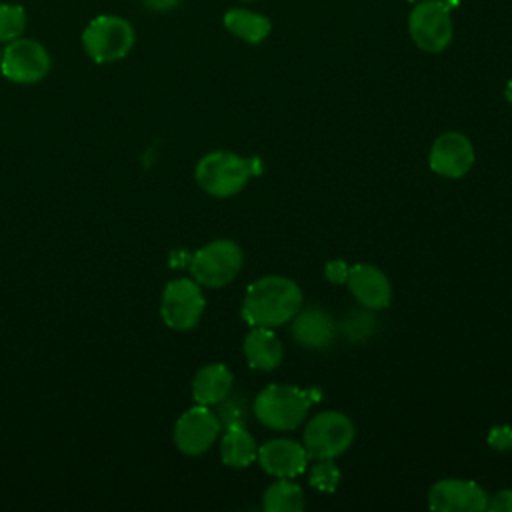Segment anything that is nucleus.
<instances>
[{"label": "nucleus", "mask_w": 512, "mask_h": 512, "mask_svg": "<svg viewBox=\"0 0 512 512\" xmlns=\"http://www.w3.org/2000/svg\"><path fill=\"white\" fill-rule=\"evenodd\" d=\"M302 306L298 284L286 276H262L254 280L242 302V318L250 326L274 328L286 324Z\"/></svg>", "instance_id": "f257e3e1"}, {"label": "nucleus", "mask_w": 512, "mask_h": 512, "mask_svg": "<svg viewBox=\"0 0 512 512\" xmlns=\"http://www.w3.org/2000/svg\"><path fill=\"white\" fill-rule=\"evenodd\" d=\"M254 172H258L256 158L246 160L234 152L216 150L200 158L196 166V182L206 194L228 198L238 194Z\"/></svg>", "instance_id": "f03ea898"}, {"label": "nucleus", "mask_w": 512, "mask_h": 512, "mask_svg": "<svg viewBox=\"0 0 512 512\" xmlns=\"http://www.w3.org/2000/svg\"><path fill=\"white\" fill-rule=\"evenodd\" d=\"M136 42L134 26L116 14L92 18L82 32V48L96 64H110L126 58Z\"/></svg>", "instance_id": "7ed1b4c3"}, {"label": "nucleus", "mask_w": 512, "mask_h": 512, "mask_svg": "<svg viewBox=\"0 0 512 512\" xmlns=\"http://www.w3.org/2000/svg\"><path fill=\"white\" fill-rule=\"evenodd\" d=\"M310 392L290 384H270L254 400V416L268 428L294 430L308 414Z\"/></svg>", "instance_id": "20e7f679"}, {"label": "nucleus", "mask_w": 512, "mask_h": 512, "mask_svg": "<svg viewBox=\"0 0 512 512\" xmlns=\"http://www.w3.org/2000/svg\"><path fill=\"white\" fill-rule=\"evenodd\" d=\"M242 262V248L232 240L220 238L204 244L194 252L190 260V272L200 286L222 288L238 276Z\"/></svg>", "instance_id": "39448f33"}, {"label": "nucleus", "mask_w": 512, "mask_h": 512, "mask_svg": "<svg viewBox=\"0 0 512 512\" xmlns=\"http://www.w3.org/2000/svg\"><path fill=\"white\" fill-rule=\"evenodd\" d=\"M408 32L424 52H442L454 36L450 6L446 0H422L408 16Z\"/></svg>", "instance_id": "423d86ee"}, {"label": "nucleus", "mask_w": 512, "mask_h": 512, "mask_svg": "<svg viewBox=\"0 0 512 512\" xmlns=\"http://www.w3.org/2000/svg\"><path fill=\"white\" fill-rule=\"evenodd\" d=\"M354 440V424L342 412H320L304 430V448L308 458H336L350 448Z\"/></svg>", "instance_id": "0eeeda50"}, {"label": "nucleus", "mask_w": 512, "mask_h": 512, "mask_svg": "<svg viewBox=\"0 0 512 512\" xmlns=\"http://www.w3.org/2000/svg\"><path fill=\"white\" fill-rule=\"evenodd\" d=\"M52 68L48 48L32 38H16L6 44L0 58V74L14 84H36Z\"/></svg>", "instance_id": "6e6552de"}, {"label": "nucleus", "mask_w": 512, "mask_h": 512, "mask_svg": "<svg viewBox=\"0 0 512 512\" xmlns=\"http://www.w3.org/2000/svg\"><path fill=\"white\" fill-rule=\"evenodd\" d=\"M204 294L194 278H176L164 286L160 314L168 328L190 330L198 324L204 312Z\"/></svg>", "instance_id": "1a4fd4ad"}, {"label": "nucleus", "mask_w": 512, "mask_h": 512, "mask_svg": "<svg viewBox=\"0 0 512 512\" xmlns=\"http://www.w3.org/2000/svg\"><path fill=\"white\" fill-rule=\"evenodd\" d=\"M220 420L210 406L196 404L188 408L174 426V444L186 456L204 454L220 434Z\"/></svg>", "instance_id": "9d476101"}, {"label": "nucleus", "mask_w": 512, "mask_h": 512, "mask_svg": "<svg viewBox=\"0 0 512 512\" xmlns=\"http://www.w3.org/2000/svg\"><path fill=\"white\" fill-rule=\"evenodd\" d=\"M428 504L436 512H482L488 508V494L472 480H438L428 492Z\"/></svg>", "instance_id": "9b49d317"}, {"label": "nucleus", "mask_w": 512, "mask_h": 512, "mask_svg": "<svg viewBox=\"0 0 512 512\" xmlns=\"http://www.w3.org/2000/svg\"><path fill=\"white\" fill-rule=\"evenodd\" d=\"M430 168L444 178H460L474 164V148L460 132H446L438 136L428 156Z\"/></svg>", "instance_id": "f8f14e48"}, {"label": "nucleus", "mask_w": 512, "mask_h": 512, "mask_svg": "<svg viewBox=\"0 0 512 512\" xmlns=\"http://www.w3.org/2000/svg\"><path fill=\"white\" fill-rule=\"evenodd\" d=\"M260 466L276 478H294L308 466V452L302 444L288 438H274L258 448Z\"/></svg>", "instance_id": "ddd939ff"}, {"label": "nucleus", "mask_w": 512, "mask_h": 512, "mask_svg": "<svg viewBox=\"0 0 512 512\" xmlns=\"http://www.w3.org/2000/svg\"><path fill=\"white\" fill-rule=\"evenodd\" d=\"M346 284L354 298L370 310H382L392 300V286L386 274L372 264H354L348 268Z\"/></svg>", "instance_id": "4468645a"}, {"label": "nucleus", "mask_w": 512, "mask_h": 512, "mask_svg": "<svg viewBox=\"0 0 512 512\" xmlns=\"http://www.w3.org/2000/svg\"><path fill=\"white\" fill-rule=\"evenodd\" d=\"M292 336L306 348H326L336 338V322L324 308L310 306L292 318Z\"/></svg>", "instance_id": "2eb2a0df"}, {"label": "nucleus", "mask_w": 512, "mask_h": 512, "mask_svg": "<svg viewBox=\"0 0 512 512\" xmlns=\"http://www.w3.org/2000/svg\"><path fill=\"white\" fill-rule=\"evenodd\" d=\"M234 376L224 364H206L192 380V398L196 404L214 406L230 396Z\"/></svg>", "instance_id": "dca6fc26"}, {"label": "nucleus", "mask_w": 512, "mask_h": 512, "mask_svg": "<svg viewBox=\"0 0 512 512\" xmlns=\"http://www.w3.org/2000/svg\"><path fill=\"white\" fill-rule=\"evenodd\" d=\"M244 356L254 370H274L282 362V342L266 326H254L244 338Z\"/></svg>", "instance_id": "f3484780"}, {"label": "nucleus", "mask_w": 512, "mask_h": 512, "mask_svg": "<svg viewBox=\"0 0 512 512\" xmlns=\"http://www.w3.org/2000/svg\"><path fill=\"white\" fill-rule=\"evenodd\" d=\"M220 458L232 468H246L258 458V446L242 424L226 428L220 442Z\"/></svg>", "instance_id": "a211bd4d"}, {"label": "nucleus", "mask_w": 512, "mask_h": 512, "mask_svg": "<svg viewBox=\"0 0 512 512\" xmlns=\"http://www.w3.org/2000/svg\"><path fill=\"white\" fill-rule=\"evenodd\" d=\"M224 28L234 34L236 38L248 42V44H260L272 30L270 20L264 14L244 10V8H232L222 18Z\"/></svg>", "instance_id": "6ab92c4d"}, {"label": "nucleus", "mask_w": 512, "mask_h": 512, "mask_svg": "<svg viewBox=\"0 0 512 512\" xmlns=\"http://www.w3.org/2000/svg\"><path fill=\"white\" fill-rule=\"evenodd\" d=\"M262 506L268 512H300L304 508V492L296 482L278 478L266 488Z\"/></svg>", "instance_id": "aec40b11"}, {"label": "nucleus", "mask_w": 512, "mask_h": 512, "mask_svg": "<svg viewBox=\"0 0 512 512\" xmlns=\"http://www.w3.org/2000/svg\"><path fill=\"white\" fill-rule=\"evenodd\" d=\"M26 10L20 4H0V44L20 38L26 30Z\"/></svg>", "instance_id": "412c9836"}, {"label": "nucleus", "mask_w": 512, "mask_h": 512, "mask_svg": "<svg viewBox=\"0 0 512 512\" xmlns=\"http://www.w3.org/2000/svg\"><path fill=\"white\" fill-rule=\"evenodd\" d=\"M340 480V470L332 462V458L318 460L310 470V484L322 492H334Z\"/></svg>", "instance_id": "4be33fe9"}, {"label": "nucleus", "mask_w": 512, "mask_h": 512, "mask_svg": "<svg viewBox=\"0 0 512 512\" xmlns=\"http://www.w3.org/2000/svg\"><path fill=\"white\" fill-rule=\"evenodd\" d=\"M488 444L498 452L510 450L512 448V428L510 426H494L488 432Z\"/></svg>", "instance_id": "5701e85b"}, {"label": "nucleus", "mask_w": 512, "mask_h": 512, "mask_svg": "<svg viewBox=\"0 0 512 512\" xmlns=\"http://www.w3.org/2000/svg\"><path fill=\"white\" fill-rule=\"evenodd\" d=\"M348 268L350 266L344 260H332L326 264V278L334 284H342V282H346Z\"/></svg>", "instance_id": "b1692460"}, {"label": "nucleus", "mask_w": 512, "mask_h": 512, "mask_svg": "<svg viewBox=\"0 0 512 512\" xmlns=\"http://www.w3.org/2000/svg\"><path fill=\"white\" fill-rule=\"evenodd\" d=\"M488 510L494 512H512V490H500L488 500Z\"/></svg>", "instance_id": "393cba45"}, {"label": "nucleus", "mask_w": 512, "mask_h": 512, "mask_svg": "<svg viewBox=\"0 0 512 512\" xmlns=\"http://www.w3.org/2000/svg\"><path fill=\"white\" fill-rule=\"evenodd\" d=\"M152 12H170L180 6L182 0H140Z\"/></svg>", "instance_id": "a878e982"}, {"label": "nucleus", "mask_w": 512, "mask_h": 512, "mask_svg": "<svg viewBox=\"0 0 512 512\" xmlns=\"http://www.w3.org/2000/svg\"><path fill=\"white\" fill-rule=\"evenodd\" d=\"M504 96H506V100L512 104V78L508 80V84H506V90H504Z\"/></svg>", "instance_id": "bb28decb"}, {"label": "nucleus", "mask_w": 512, "mask_h": 512, "mask_svg": "<svg viewBox=\"0 0 512 512\" xmlns=\"http://www.w3.org/2000/svg\"><path fill=\"white\" fill-rule=\"evenodd\" d=\"M408 2H422V0H408Z\"/></svg>", "instance_id": "cd10ccee"}, {"label": "nucleus", "mask_w": 512, "mask_h": 512, "mask_svg": "<svg viewBox=\"0 0 512 512\" xmlns=\"http://www.w3.org/2000/svg\"><path fill=\"white\" fill-rule=\"evenodd\" d=\"M0 58H2V50H0Z\"/></svg>", "instance_id": "c85d7f7f"}, {"label": "nucleus", "mask_w": 512, "mask_h": 512, "mask_svg": "<svg viewBox=\"0 0 512 512\" xmlns=\"http://www.w3.org/2000/svg\"><path fill=\"white\" fill-rule=\"evenodd\" d=\"M244 2H250V0H244Z\"/></svg>", "instance_id": "c756f323"}]
</instances>
